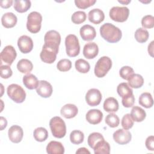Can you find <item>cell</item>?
<instances>
[{
  "label": "cell",
  "instance_id": "cell-1",
  "mask_svg": "<svg viewBox=\"0 0 154 154\" xmlns=\"http://www.w3.org/2000/svg\"><path fill=\"white\" fill-rule=\"evenodd\" d=\"M100 34L104 40L111 43L118 42L122 36L120 29L110 23H105L100 26Z\"/></svg>",
  "mask_w": 154,
  "mask_h": 154
},
{
  "label": "cell",
  "instance_id": "cell-2",
  "mask_svg": "<svg viewBox=\"0 0 154 154\" xmlns=\"http://www.w3.org/2000/svg\"><path fill=\"white\" fill-rule=\"evenodd\" d=\"M49 126L53 136L62 138L66 134V126L64 121L58 116L52 117L49 122Z\"/></svg>",
  "mask_w": 154,
  "mask_h": 154
},
{
  "label": "cell",
  "instance_id": "cell-3",
  "mask_svg": "<svg viewBox=\"0 0 154 154\" xmlns=\"http://www.w3.org/2000/svg\"><path fill=\"white\" fill-rule=\"evenodd\" d=\"M66 51L70 57H75L80 52V45L78 37L74 34H69L65 38Z\"/></svg>",
  "mask_w": 154,
  "mask_h": 154
},
{
  "label": "cell",
  "instance_id": "cell-4",
  "mask_svg": "<svg viewBox=\"0 0 154 154\" xmlns=\"http://www.w3.org/2000/svg\"><path fill=\"white\" fill-rule=\"evenodd\" d=\"M42 22V16L41 14L37 11H32L27 17L26 28L31 33H37L41 29Z\"/></svg>",
  "mask_w": 154,
  "mask_h": 154
},
{
  "label": "cell",
  "instance_id": "cell-5",
  "mask_svg": "<svg viewBox=\"0 0 154 154\" xmlns=\"http://www.w3.org/2000/svg\"><path fill=\"white\" fill-rule=\"evenodd\" d=\"M7 93L8 97L14 102L22 103L26 98V93L23 88L16 84H11L8 86Z\"/></svg>",
  "mask_w": 154,
  "mask_h": 154
},
{
  "label": "cell",
  "instance_id": "cell-6",
  "mask_svg": "<svg viewBox=\"0 0 154 154\" xmlns=\"http://www.w3.org/2000/svg\"><path fill=\"white\" fill-rule=\"evenodd\" d=\"M112 67V61L110 58L103 56L100 58L95 64L94 74L97 78L104 77Z\"/></svg>",
  "mask_w": 154,
  "mask_h": 154
},
{
  "label": "cell",
  "instance_id": "cell-7",
  "mask_svg": "<svg viewBox=\"0 0 154 154\" xmlns=\"http://www.w3.org/2000/svg\"><path fill=\"white\" fill-rule=\"evenodd\" d=\"M129 15V10L126 7H113L109 12V16L112 20L117 22H125Z\"/></svg>",
  "mask_w": 154,
  "mask_h": 154
},
{
  "label": "cell",
  "instance_id": "cell-8",
  "mask_svg": "<svg viewBox=\"0 0 154 154\" xmlns=\"http://www.w3.org/2000/svg\"><path fill=\"white\" fill-rule=\"evenodd\" d=\"M44 41L45 45L58 51L59 46L61 43V35L58 31L55 30L48 31L45 35Z\"/></svg>",
  "mask_w": 154,
  "mask_h": 154
},
{
  "label": "cell",
  "instance_id": "cell-9",
  "mask_svg": "<svg viewBox=\"0 0 154 154\" xmlns=\"http://www.w3.org/2000/svg\"><path fill=\"white\" fill-rule=\"evenodd\" d=\"M16 56L17 53L14 47L11 45L6 46L1 52V62L3 61L10 66L15 60Z\"/></svg>",
  "mask_w": 154,
  "mask_h": 154
},
{
  "label": "cell",
  "instance_id": "cell-10",
  "mask_svg": "<svg viewBox=\"0 0 154 154\" xmlns=\"http://www.w3.org/2000/svg\"><path fill=\"white\" fill-rule=\"evenodd\" d=\"M112 137L116 143L120 145H124L131 141L132 135L127 129H119L114 132Z\"/></svg>",
  "mask_w": 154,
  "mask_h": 154
},
{
  "label": "cell",
  "instance_id": "cell-11",
  "mask_svg": "<svg viewBox=\"0 0 154 154\" xmlns=\"http://www.w3.org/2000/svg\"><path fill=\"white\" fill-rule=\"evenodd\" d=\"M102 100V94L96 88H91L85 94V100L87 103L91 106H95L100 104Z\"/></svg>",
  "mask_w": 154,
  "mask_h": 154
},
{
  "label": "cell",
  "instance_id": "cell-12",
  "mask_svg": "<svg viewBox=\"0 0 154 154\" xmlns=\"http://www.w3.org/2000/svg\"><path fill=\"white\" fill-rule=\"evenodd\" d=\"M58 52V51L43 45L42 50L40 54V57L43 62L52 64L55 61Z\"/></svg>",
  "mask_w": 154,
  "mask_h": 154
},
{
  "label": "cell",
  "instance_id": "cell-13",
  "mask_svg": "<svg viewBox=\"0 0 154 154\" xmlns=\"http://www.w3.org/2000/svg\"><path fill=\"white\" fill-rule=\"evenodd\" d=\"M17 46L22 53L28 54L32 50L34 43L32 38L26 35H23L18 38Z\"/></svg>",
  "mask_w": 154,
  "mask_h": 154
},
{
  "label": "cell",
  "instance_id": "cell-14",
  "mask_svg": "<svg viewBox=\"0 0 154 154\" xmlns=\"http://www.w3.org/2000/svg\"><path fill=\"white\" fill-rule=\"evenodd\" d=\"M9 140L14 143L20 142L23 137V131L22 128L18 125H13L8 131Z\"/></svg>",
  "mask_w": 154,
  "mask_h": 154
},
{
  "label": "cell",
  "instance_id": "cell-15",
  "mask_svg": "<svg viewBox=\"0 0 154 154\" xmlns=\"http://www.w3.org/2000/svg\"><path fill=\"white\" fill-rule=\"evenodd\" d=\"M53 91V88L51 84L45 80L39 81V84L36 88L37 93L41 97L44 98L49 97Z\"/></svg>",
  "mask_w": 154,
  "mask_h": 154
},
{
  "label": "cell",
  "instance_id": "cell-16",
  "mask_svg": "<svg viewBox=\"0 0 154 154\" xmlns=\"http://www.w3.org/2000/svg\"><path fill=\"white\" fill-rule=\"evenodd\" d=\"M87 121L91 125H97L100 123L103 119L102 112L97 109H90L85 115Z\"/></svg>",
  "mask_w": 154,
  "mask_h": 154
},
{
  "label": "cell",
  "instance_id": "cell-17",
  "mask_svg": "<svg viewBox=\"0 0 154 154\" xmlns=\"http://www.w3.org/2000/svg\"><path fill=\"white\" fill-rule=\"evenodd\" d=\"M83 55L87 59H93L95 58L99 53V48L94 42H89L86 43L83 48Z\"/></svg>",
  "mask_w": 154,
  "mask_h": 154
},
{
  "label": "cell",
  "instance_id": "cell-18",
  "mask_svg": "<svg viewBox=\"0 0 154 154\" xmlns=\"http://www.w3.org/2000/svg\"><path fill=\"white\" fill-rule=\"evenodd\" d=\"M81 38L84 41H91L94 40L96 36V32L94 28L90 25L82 26L79 30Z\"/></svg>",
  "mask_w": 154,
  "mask_h": 154
},
{
  "label": "cell",
  "instance_id": "cell-19",
  "mask_svg": "<svg viewBox=\"0 0 154 154\" xmlns=\"http://www.w3.org/2000/svg\"><path fill=\"white\" fill-rule=\"evenodd\" d=\"M78 112L77 106L72 103H67L63 106L60 110V113L66 119H72L75 117Z\"/></svg>",
  "mask_w": 154,
  "mask_h": 154
},
{
  "label": "cell",
  "instance_id": "cell-20",
  "mask_svg": "<svg viewBox=\"0 0 154 154\" xmlns=\"http://www.w3.org/2000/svg\"><path fill=\"white\" fill-rule=\"evenodd\" d=\"M88 20L94 24H99L103 21L105 14L102 10L99 8H94L90 10L88 14Z\"/></svg>",
  "mask_w": 154,
  "mask_h": 154
},
{
  "label": "cell",
  "instance_id": "cell-21",
  "mask_svg": "<svg viewBox=\"0 0 154 154\" xmlns=\"http://www.w3.org/2000/svg\"><path fill=\"white\" fill-rule=\"evenodd\" d=\"M17 22L16 16L11 12L4 13L1 17V23L3 26L6 28H11L14 27Z\"/></svg>",
  "mask_w": 154,
  "mask_h": 154
},
{
  "label": "cell",
  "instance_id": "cell-22",
  "mask_svg": "<svg viewBox=\"0 0 154 154\" xmlns=\"http://www.w3.org/2000/svg\"><path fill=\"white\" fill-rule=\"evenodd\" d=\"M46 152L49 154H63L64 147L61 143L57 141H50L46 146Z\"/></svg>",
  "mask_w": 154,
  "mask_h": 154
},
{
  "label": "cell",
  "instance_id": "cell-23",
  "mask_svg": "<svg viewBox=\"0 0 154 154\" xmlns=\"http://www.w3.org/2000/svg\"><path fill=\"white\" fill-rule=\"evenodd\" d=\"M22 81L25 87H26V88L29 90H33L37 88L39 84V81L37 78L31 73L25 75L23 77Z\"/></svg>",
  "mask_w": 154,
  "mask_h": 154
},
{
  "label": "cell",
  "instance_id": "cell-24",
  "mask_svg": "<svg viewBox=\"0 0 154 154\" xmlns=\"http://www.w3.org/2000/svg\"><path fill=\"white\" fill-rule=\"evenodd\" d=\"M103 107L104 110L108 112H114L118 111L119 105L116 98L109 97L105 100Z\"/></svg>",
  "mask_w": 154,
  "mask_h": 154
},
{
  "label": "cell",
  "instance_id": "cell-25",
  "mask_svg": "<svg viewBox=\"0 0 154 154\" xmlns=\"http://www.w3.org/2000/svg\"><path fill=\"white\" fill-rule=\"evenodd\" d=\"M17 68L22 73L29 74L33 69V64L30 60L23 58L18 61L17 64Z\"/></svg>",
  "mask_w": 154,
  "mask_h": 154
},
{
  "label": "cell",
  "instance_id": "cell-26",
  "mask_svg": "<svg viewBox=\"0 0 154 154\" xmlns=\"http://www.w3.org/2000/svg\"><path fill=\"white\" fill-rule=\"evenodd\" d=\"M131 116L134 121L137 122H141L145 119L146 113V111L141 107L134 106L131 109Z\"/></svg>",
  "mask_w": 154,
  "mask_h": 154
},
{
  "label": "cell",
  "instance_id": "cell-27",
  "mask_svg": "<svg viewBox=\"0 0 154 154\" xmlns=\"http://www.w3.org/2000/svg\"><path fill=\"white\" fill-rule=\"evenodd\" d=\"M93 150L95 154H109L110 153V146L107 141L102 140L97 143Z\"/></svg>",
  "mask_w": 154,
  "mask_h": 154
},
{
  "label": "cell",
  "instance_id": "cell-28",
  "mask_svg": "<svg viewBox=\"0 0 154 154\" xmlns=\"http://www.w3.org/2000/svg\"><path fill=\"white\" fill-rule=\"evenodd\" d=\"M117 91L119 95L122 98H126L133 94V90L131 87L126 82H122L118 85Z\"/></svg>",
  "mask_w": 154,
  "mask_h": 154
},
{
  "label": "cell",
  "instance_id": "cell-29",
  "mask_svg": "<svg viewBox=\"0 0 154 154\" xmlns=\"http://www.w3.org/2000/svg\"><path fill=\"white\" fill-rule=\"evenodd\" d=\"M138 102L141 106L146 108H150L152 107L153 105V100L152 96L151 94L148 92L143 93L140 96Z\"/></svg>",
  "mask_w": 154,
  "mask_h": 154
},
{
  "label": "cell",
  "instance_id": "cell-30",
  "mask_svg": "<svg viewBox=\"0 0 154 154\" xmlns=\"http://www.w3.org/2000/svg\"><path fill=\"white\" fill-rule=\"evenodd\" d=\"M31 3L28 0H16L14 1V8L18 13L26 12L31 7Z\"/></svg>",
  "mask_w": 154,
  "mask_h": 154
},
{
  "label": "cell",
  "instance_id": "cell-31",
  "mask_svg": "<svg viewBox=\"0 0 154 154\" xmlns=\"http://www.w3.org/2000/svg\"><path fill=\"white\" fill-rule=\"evenodd\" d=\"M128 85L134 88H139L144 84V79L139 74L134 73L128 79Z\"/></svg>",
  "mask_w": 154,
  "mask_h": 154
},
{
  "label": "cell",
  "instance_id": "cell-32",
  "mask_svg": "<svg viewBox=\"0 0 154 154\" xmlns=\"http://www.w3.org/2000/svg\"><path fill=\"white\" fill-rule=\"evenodd\" d=\"M76 70L81 73H87L90 69V66L88 61L80 58L77 60L75 63Z\"/></svg>",
  "mask_w": 154,
  "mask_h": 154
},
{
  "label": "cell",
  "instance_id": "cell-33",
  "mask_svg": "<svg viewBox=\"0 0 154 154\" xmlns=\"http://www.w3.org/2000/svg\"><path fill=\"white\" fill-rule=\"evenodd\" d=\"M33 136L37 141L43 142L48 138V132L46 128L43 127H38L34 131Z\"/></svg>",
  "mask_w": 154,
  "mask_h": 154
},
{
  "label": "cell",
  "instance_id": "cell-34",
  "mask_svg": "<svg viewBox=\"0 0 154 154\" xmlns=\"http://www.w3.org/2000/svg\"><path fill=\"white\" fill-rule=\"evenodd\" d=\"M134 36L135 40L138 42L140 43H143L147 41L149 37V34L147 30H146V29H144L143 28H139L135 31Z\"/></svg>",
  "mask_w": 154,
  "mask_h": 154
},
{
  "label": "cell",
  "instance_id": "cell-35",
  "mask_svg": "<svg viewBox=\"0 0 154 154\" xmlns=\"http://www.w3.org/2000/svg\"><path fill=\"white\" fill-rule=\"evenodd\" d=\"M84 133L79 130H74L70 134V140L74 144H79L84 141Z\"/></svg>",
  "mask_w": 154,
  "mask_h": 154
},
{
  "label": "cell",
  "instance_id": "cell-36",
  "mask_svg": "<svg viewBox=\"0 0 154 154\" xmlns=\"http://www.w3.org/2000/svg\"><path fill=\"white\" fill-rule=\"evenodd\" d=\"M104 140L103 135L99 132H93L89 135L87 139V143L88 146L91 148L94 149L97 143L100 140Z\"/></svg>",
  "mask_w": 154,
  "mask_h": 154
},
{
  "label": "cell",
  "instance_id": "cell-37",
  "mask_svg": "<svg viewBox=\"0 0 154 154\" xmlns=\"http://www.w3.org/2000/svg\"><path fill=\"white\" fill-rule=\"evenodd\" d=\"M105 123L111 128H116L119 126L120 119L116 114L110 112L105 117Z\"/></svg>",
  "mask_w": 154,
  "mask_h": 154
},
{
  "label": "cell",
  "instance_id": "cell-38",
  "mask_svg": "<svg viewBox=\"0 0 154 154\" xmlns=\"http://www.w3.org/2000/svg\"><path fill=\"white\" fill-rule=\"evenodd\" d=\"M87 19V14L84 11H77L73 13L72 15L71 19L75 24H81L85 21Z\"/></svg>",
  "mask_w": 154,
  "mask_h": 154
},
{
  "label": "cell",
  "instance_id": "cell-39",
  "mask_svg": "<svg viewBox=\"0 0 154 154\" xmlns=\"http://www.w3.org/2000/svg\"><path fill=\"white\" fill-rule=\"evenodd\" d=\"M57 67L61 72H67L72 67V62L69 59L60 60L57 64Z\"/></svg>",
  "mask_w": 154,
  "mask_h": 154
},
{
  "label": "cell",
  "instance_id": "cell-40",
  "mask_svg": "<svg viewBox=\"0 0 154 154\" xmlns=\"http://www.w3.org/2000/svg\"><path fill=\"white\" fill-rule=\"evenodd\" d=\"M134 73V69L128 66H123L119 71V75L122 78L125 80H128Z\"/></svg>",
  "mask_w": 154,
  "mask_h": 154
},
{
  "label": "cell",
  "instance_id": "cell-41",
  "mask_svg": "<svg viewBox=\"0 0 154 154\" xmlns=\"http://www.w3.org/2000/svg\"><path fill=\"white\" fill-rule=\"evenodd\" d=\"M121 124L123 128L125 129L128 130L132 128L134 125V120L131 117L130 114H126L123 116L122 119Z\"/></svg>",
  "mask_w": 154,
  "mask_h": 154
},
{
  "label": "cell",
  "instance_id": "cell-42",
  "mask_svg": "<svg viewBox=\"0 0 154 154\" xmlns=\"http://www.w3.org/2000/svg\"><path fill=\"white\" fill-rule=\"evenodd\" d=\"M96 2V0H75L76 6L80 9H86Z\"/></svg>",
  "mask_w": 154,
  "mask_h": 154
},
{
  "label": "cell",
  "instance_id": "cell-43",
  "mask_svg": "<svg viewBox=\"0 0 154 154\" xmlns=\"http://www.w3.org/2000/svg\"><path fill=\"white\" fill-rule=\"evenodd\" d=\"M141 25L144 28H152L154 26V17L152 15L144 16L141 19Z\"/></svg>",
  "mask_w": 154,
  "mask_h": 154
},
{
  "label": "cell",
  "instance_id": "cell-44",
  "mask_svg": "<svg viewBox=\"0 0 154 154\" xmlns=\"http://www.w3.org/2000/svg\"><path fill=\"white\" fill-rule=\"evenodd\" d=\"M0 73H1V77L2 78L8 79L12 76L13 72L9 66L1 65Z\"/></svg>",
  "mask_w": 154,
  "mask_h": 154
},
{
  "label": "cell",
  "instance_id": "cell-45",
  "mask_svg": "<svg viewBox=\"0 0 154 154\" xmlns=\"http://www.w3.org/2000/svg\"><path fill=\"white\" fill-rule=\"evenodd\" d=\"M122 103L123 106L125 108H130L132 107L135 103V97L134 94L131 95L126 98H123L122 100Z\"/></svg>",
  "mask_w": 154,
  "mask_h": 154
},
{
  "label": "cell",
  "instance_id": "cell-46",
  "mask_svg": "<svg viewBox=\"0 0 154 154\" xmlns=\"http://www.w3.org/2000/svg\"><path fill=\"white\" fill-rule=\"evenodd\" d=\"M146 148L151 151L154 150V137L153 135L149 136L145 142Z\"/></svg>",
  "mask_w": 154,
  "mask_h": 154
},
{
  "label": "cell",
  "instance_id": "cell-47",
  "mask_svg": "<svg viewBox=\"0 0 154 154\" xmlns=\"http://www.w3.org/2000/svg\"><path fill=\"white\" fill-rule=\"evenodd\" d=\"M12 0H5L0 1V6L3 8H8L13 4Z\"/></svg>",
  "mask_w": 154,
  "mask_h": 154
},
{
  "label": "cell",
  "instance_id": "cell-48",
  "mask_svg": "<svg viewBox=\"0 0 154 154\" xmlns=\"http://www.w3.org/2000/svg\"><path fill=\"white\" fill-rule=\"evenodd\" d=\"M0 122H1V130L2 131L4 128H6L7 125V121L5 118L1 116L0 117Z\"/></svg>",
  "mask_w": 154,
  "mask_h": 154
},
{
  "label": "cell",
  "instance_id": "cell-49",
  "mask_svg": "<svg viewBox=\"0 0 154 154\" xmlns=\"http://www.w3.org/2000/svg\"><path fill=\"white\" fill-rule=\"evenodd\" d=\"M153 41H152L148 45V52L149 54L152 57H153Z\"/></svg>",
  "mask_w": 154,
  "mask_h": 154
},
{
  "label": "cell",
  "instance_id": "cell-50",
  "mask_svg": "<svg viewBox=\"0 0 154 154\" xmlns=\"http://www.w3.org/2000/svg\"><path fill=\"white\" fill-rule=\"evenodd\" d=\"M76 153H88L90 154V151L85 147H81V148H79L76 152Z\"/></svg>",
  "mask_w": 154,
  "mask_h": 154
},
{
  "label": "cell",
  "instance_id": "cell-51",
  "mask_svg": "<svg viewBox=\"0 0 154 154\" xmlns=\"http://www.w3.org/2000/svg\"><path fill=\"white\" fill-rule=\"evenodd\" d=\"M118 2L120 4H122L123 5H127L129 3L131 2V1L129 0H127V1H118Z\"/></svg>",
  "mask_w": 154,
  "mask_h": 154
}]
</instances>
